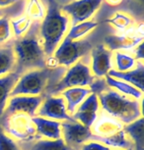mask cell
Masks as SVG:
<instances>
[{
  "instance_id": "cell-1",
  "label": "cell",
  "mask_w": 144,
  "mask_h": 150,
  "mask_svg": "<svg viewBox=\"0 0 144 150\" xmlns=\"http://www.w3.org/2000/svg\"><path fill=\"white\" fill-rule=\"evenodd\" d=\"M39 23L33 22L30 30L23 36L12 39L16 57L15 72L19 76L29 71L47 67V56L39 38Z\"/></svg>"
},
{
  "instance_id": "cell-2",
  "label": "cell",
  "mask_w": 144,
  "mask_h": 150,
  "mask_svg": "<svg viewBox=\"0 0 144 150\" xmlns=\"http://www.w3.org/2000/svg\"><path fill=\"white\" fill-rule=\"evenodd\" d=\"M60 8L56 0H47L46 16L39 23V38L47 58L52 56L69 30L70 20Z\"/></svg>"
},
{
  "instance_id": "cell-3",
  "label": "cell",
  "mask_w": 144,
  "mask_h": 150,
  "mask_svg": "<svg viewBox=\"0 0 144 150\" xmlns=\"http://www.w3.org/2000/svg\"><path fill=\"white\" fill-rule=\"evenodd\" d=\"M66 68L46 67L23 74L19 78L16 86L10 93V97L17 95L27 96H46L50 88H52L66 72Z\"/></svg>"
},
{
  "instance_id": "cell-4",
  "label": "cell",
  "mask_w": 144,
  "mask_h": 150,
  "mask_svg": "<svg viewBox=\"0 0 144 150\" xmlns=\"http://www.w3.org/2000/svg\"><path fill=\"white\" fill-rule=\"evenodd\" d=\"M103 111L123 125H128L142 117V100L130 98L110 87L98 95Z\"/></svg>"
},
{
  "instance_id": "cell-5",
  "label": "cell",
  "mask_w": 144,
  "mask_h": 150,
  "mask_svg": "<svg viewBox=\"0 0 144 150\" xmlns=\"http://www.w3.org/2000/svg\"><path fill=\"white\" fill-rule=\"evenodd\" d=\"M92 48L91 42L87 39L71 40L65 36L53 52L52 56L47 58V67H64L67 69L86 56Z\"/></svg>"
},
{
  "instance_id": "cell-6",
  "label": "cell",
  "mask_w": 144,
  "mask_h": 150,
  "mask_svg": "<svg viewBox=\"0 0 144 150\" xmlns=\"http://www.w3.org/2000/svg\"><path fill=\"white\" fill-rule=\"evenodd\" d=\"M0 127L17 142H27L39 138L32 117L24 113H14L0 117Z\"/></svg>"
},
{
  "instance_id": "cell-7",
  "label": "cell",
  "mask_w": 144,
  "mask_h": 150,
  "mask_svg": "<svg viewBox=\"0 0 144 150\" xmlns=\"http://www.w3.org/2000/svg\"><path fill=\"white\" fill-rule=\"evenodd\" d=\"M94 79L95 77L93 76L88 65L79 60L66 70L61 80L49 90L46 97L52 95H59L63 90L72 87H88Z\"/></svg>"
},
{
  "instance_id": "cell-8",
  "label": "cell",
  "mask_w": 144,
  "mask_h": 150,
  "mask_svg": "<svg viewBox=\"0 0 144 150\" xmlns=\"http://www.w3.org/2000/svg\"><path fill=\"white\" fill-rule=\"evenodd\" d=\"M104 0H75L61 6V11L70 17L72 26L89 21L99 10Z\"/></svg>"
},
{
  "instance_id": "cell-9",
  "label": "cell",
  "mask_w": 144,
  "mask_h": 150,
  "mask_svg": "<svg viewBox=\"0 0 144 150\" xmlns=\"http://www.w3.org/2000/svg\"><path fill=\"white\" fill-rule=\"evenodd\" d=\"M61 137L71 150H78L84 143L91 141V129L79 122L64 121L61 123Z\"/></svg>"
},
{
  "instance_id": "cell-10",
  "label": "cell",
  "mask_w": 144,
  "mask_h": 150,
  "mask_svg": "<svg viewBox=\"0 0 144 150\" xmlns=\"http://www.w3.org/2000/svg\"><path fill=\"white\" fill-rule=\"evenodd\" d=\"M36 116L57 122H75L72 116L67 113L65 100L61 95H52L44 98Z\"/></svg>"
},
{
  "instance_id": "cell-11",
  "label": "cell",
  "mask_w": 144,
  "mask_h": 150,
  "mask_svg": "<svg viewBox=\"0 0 144 150\" xmlns=\"http://www.w3.org/2000/svg\"><path fill=\"white\" fill-rule=\"evenodd\" d=\"M143 25L140 24L136 29H129L120 35H111L105 38V46L111 51L131 50L135 46L143 42Z\"/></svg>"
},
{
  "instance_id": "cell-12",
  "label": "cell",
  "mask_w": 144,
  "mask_h": 150,
  "mask_svg": "<svg viewBox=\"0 0 144 150\" xmlns=\"http://www.w3.org/2000/svg\"><path fill=\"white\" fill-rule=\"evenodd\" d=\"M123 127L125 125L121 122L103 111L99 114L97 120L91 128V141H97L101 143L104 139L114 137L115 134L121 132Z\"/></svg>"
},
{
  "instance_id": "cell-13",
  "label": "cell",
  "mask_w": 144,
  "mask_h": 150,
  "mask_svg": "<svg viewBox=\"0 0 144 150\" xmlns=\"http://www.w3.org/2000/svg\"><path fill=\"white\" fill-rule=\"evenodd\" d=\"M44 97L39 96L17 95L8 99V102L2 115H11L14 113H24L30 117H35L39 107L41 106ZM1 115V116H2Z\"/></svg>"
},
{
  "instance_id": "cell-14",
  "label": "cell",
  "mask_w": 144,
  "mask_h": 150,
  "mask_svg": "<svg viewBox=\"0 0 144 150\" xmlns=\"http://www.w3.org/2000/svg\"><path fill=\"white\" fill-rule=\"evenodd\" d=\"M91 72L96 78H105L112 70V51L104 44H99L91 49Z\"/></svg>"
},
{
  "instance_id": "cell-15",
  "label": "cell",
  "mask_w": 144,
  "mask_h": 150,
  "mask_svg": "<svg viewBox=\"0 0 144 150\" xmlns=\"http://www.w3.org/2000/svg\"><path fill=\"white\" fill-rule=\"evenodd\" d=\"M100 103L98 96L91 93L85 100L82 102L72 115L75 121L79 122L83 126L91 129L100 114Z\"/></svg>"
},
{
  "instance_id": "cell-16",
  "label": "cell",
  "mask_w": 144,
  "mask_h": 150,
  "mask_svg": "<svg viewBox=\"0 0 144 150\" xmlns=\"http://www.w3.org/2000/svg\"><path fill=\"white\" fill-rule=\"evenodd\" d=\"M32 121L36 127L37 135L39 138L46 139H59L61 137V123L35 116Z\"/></svg>"
},
{
  "instance_id": "cell-17",
  "label": "cell",
  "mask_w": 144,
  "mask_h": 150,
  "mask_svg": "<svg viewBox=\"0 0 144 150\" xmlns=\"http://www.w3.org/2000/svg\"><path fill=\"white\" fill-rule=\"evenodd\" d=\"M107 76L114 78L115 80L128 83L141 90V91H144V65L142 61H137L136 67L130 71H128V72H117V71L112 69L110 71Z\"/></svg>"
},
{
  "instance_id": "cell-18",
  "label": "cell",
  "mask_w": 144,
  "mask_h": 150,
  "mask_svg": "<svg viewBox=\"0 0 144 150\" xmlns=\"http://www.w3.org/2000/svg\"><path fill=\"white\" fill-rule=\"evenodd\" d=\"M91 90L89 87H72L63 90L60 93L65 100L66 110L69 115H73L78 106L83 102L88 96L91 94Z\"/></svg>"
},
{
  "instance_id": "cell-19",
  "label": "cell",
  "mask_w": 144,
  "mask_h": 150,
  "mask_svg": "<svg viewBox=\"0 0 144 150\" xmlns=\"http://www.w3.org/2000/svg\"><path fill=\"white\" fill-rule=\"evenodd\" d=\"M22 150H71L64 143L62 138L59 139H46L36 138L27 142H18Z\"/></svg>"
},
{
  "instance_id": "cell-20",
  "label": "cell",
  "mask_w": 144,
  "mask_h": 150,
  "mask_svg": "<svg viewBox=\"0 0 144 150\" xmlns=\"http://www.w3.org/2000/svg\"><path fill=\"white\" fill-rule=\"evenodd\" d=\"M16 57L12 40L0 46V77H4L15 71Z\"/></svg>"
},
{
  "instance_id": "cell-21",
  "label": "cell",
  "mask_w": 144,
  "mask_h": 150,
  "mask_svg": "<svg viewBox=\"0 0 144 150\" xmlns=\"http://www.w3.org/2000/svg\"><path fill=\"white\" fill-rule=\"evenodd\" d=\"M20 77L21 76L15 72L8 74L4 77H0V117L6 108L8 99L10 98V93L16 86Z\"/></svg>"
},
{
  "instance_id": "cell-22",
  "label": "cell",
  "mask_w": 144,
  "mask_h": 150,
  "mask_svg": "<svg viewBox=\"0 0 144 150\" xmlns=\"http://www.w3.org/2000/svg\"><path fill=\"white\" fill-rule=\"evenodd\" d=\"M143 125L144 121L141 117L130 124L125 125L123 127V131L133 144L134 150H144Z\"/></svg>"
},
{
  "instance_id": "cell-23",
  "label": "cell",
  "mask_w": 144,
  "mask_h": 150,
  "mask_svg": "<svg viewBox=\"0 0 144 150\" xmlns=\"http://www.w3.org/2000/svg\"><path fill=\"white\" fill-rule=\"evenodd\" d=\"M106 83L109 86V87H111L112 89L115 90V91L121 93L123 95H126L130 98L136 99V100H142L143 98V91H141L138 88H136L135 86H131L128 83H125L123 81H118L115 80L114 78H111L109 76L105 77Z\"/></svg>"
},
{
  "instance_id": "cell-24",
  "label": "cell",
  "mask_w": 144,
  "mask_h": 150,
  "mask_svg": "<svg viewBox=\"0 0 144 150\" xmlns=\"http://www.w3.org/2000/svg\"><path fill=\"white\" fill-rule=\"evenodd\" d=\"M98 26L99 23L94 21H86L80 23V24L74 25V26L70 28L65 36L69 39H71V40H80L82 38L87 35Z\"/></svg>"
},
{
  "instance_id": "cell-25",
  "label": "cell",
  "mask_w": 144,
  "mask_h": 150,
  "mask_svg": "<svg viewBox=\"0 0 144 150\" xmlns=\"http://www.w3.org/2000/svg\"><path fill=\"white\" fill-rule=\"evenodd\" d=\"M115 69L117 72H128L136 67L137 61L130 54H126L123 51H117L112 56Z\"/></svg>"
},
{
  "instance_id": "cell-26",
  "label": "cell",
  "mask_w": 144,
  "mask_h": 150,
  "mask_svg": "<svg viewBox=\"0 0 144 150\" xmlns=\"http://www.w3.org/2000/svg\"><path fill=\"white\" fill-rule=\"evenodd\" d=\"M46 8L41 0H27L25 15L32 22H41L46 16Z\"/></svg>"
},
{
  "instance_id": "cell-27",
  "label": "cell",
  "mask_w": 144,
  "mask_h": 150,
  "mask_svg": "<svg viewBox=\"0 0 144 150\" xmlns=\"http://www.w3.org/2000/svg\"><path fill=\"white\" fill-rule=\"evenodd\" d=\"M106 23L112 25L115 29H117L120 30V32L123 33L129 29H131L134 24V21L130 16L125 15V13L117 12L110 19H107Z\"/></svg>"
},
{
  "instance_id": "cell-28",
  "label": "cell",
  "mask_w": 144,
  "mask_h": 150,
  "mask_svg": "<svg viewBox=\"0 0 144 150\" xmlns=\"http://www.w3.org/2000/svg\"><path fill=\"white\" fill-rule=\"evenodd\" d=\"M33 22L26 15H23L19 18L13 19L10 21V27L12 30V35L15 38L23 36L30 30Z\"/></svg>"
},
{
  "instance_id": "cell-29",
  "label": "cell",
  "mask_w": 144,
  "mask_h": 150,
  "mask_svg": "<svg viewBox=\"0 0 144 150\" xmlns=\"http://www.w3.org/2000/svg\"><path fill=\"white\" fill-rule=\"evenodd\" d=\"M12 35L9 19L5 16L0 17V46L10 41Z\"/></svg>"
},
{
  "instance_id": "cell-30",
  "label": "cell",
  "mask_w": 144,
  "mask_h": 150,
  "mask_svg": "<svg viewBox=\"0 0 144 150\" xmlns=\"http://www.w3.org/2000/svg\"><path fill=\"white\" fill-rule=\"evenodd\" d=\"M0 150H22L18 142L10 137L0 127Z\"/></svg>"
},
{
  "instance_id": "cell-31",
  "label": "cell",
  "mask_w": 144,
  "mask_h": 150,
  "mask_svg": "<svg viewBox=\"0 0 144 150\" xmlns=\"http://www.w3.org/2000/svg\"><path fill=\"white\" fill-rule=\"evenodd\" d=\"M88 87L90 88V90H91V92L93 94H95L97 96L110 88L109 86L106 83L105 78H96V77Z\"/></svg>"
},
{
  "instance_id": "cell-32",
  "label": "cell",
  "mask_w": 144,
  "mask_h": 150,
  "mask_svg": "<svg viewBox=\"0 0 144 150\" xmlns=\"http://www.w3.org/2000/svg\"><path fill=\"white\" fill-rule=\"evenodd\" d=\"M109 146L103 143L97 142V141H88L84 143L78 150H110Z\"/></svg>"
},
{
  "instance_id": "cell-33",
  "label": "cell",
  "mask_w": 144,
  "mask_h": 150,
  "mask_svg": "<svg viewBox=\"0 0 144 150\" xmlns=\"http://www.w3.org/2000/svg\"><path fill=\"white\" fill-rule=\"evenodd\" d=\"M132 50V54H133V57L136 61H143V58H144V53H143V42H141L135 46Z\"/></svg>"
},
{
  "instance_id": "cell-34",
  "label": "cell",
  "mask_w": 144,
  "mask_h": 150,
  "mask_svg": "<svg viewBox=\"0 0 144 150\" xmlns=\"http://www.w3.org/2000/svg\"><path fill=\"white\" fill-rule=\"evenodd\" d=\"M19 2V0H0V9H4Z\"/></svg>"
},
{
  "instance_id": "cell-35",
  "label": "cell",
  "mask_w": 144,
  "mask_h": 150,
  "mask_svg": "<svg viewBox=\"0 0 144 150\" xmlns=\"http://www.w3.org/2000/svg\"><path fill=\"white\" fill-rule=\"evenodd\" d=\"M105 1L110 6H120V4L125 2V0H105Z\"/></svg>"
},
{
  "instance_id": "cell-36",
  "label": "cell",
  "mask_w": 144,
  "mask_h": 150,
  "mask_svg": "<svg viewBox=\"0 0 144 150\" xmlns=\"http://www.w3.org/2000/svg\"><path fill=\"white\" fill-rule=\"evenodd\" d=\"M4 13H5V11L3 9H0V17H3Z\"/></svg>"
},
{
  "instance_id": "cell-37",
  "label": "cell",
  "mask_w": 144,
  "mask_h": 150,
  "mask_svg": "<svg viewBox=\"0 0 144 150\" xmlns=\"http://www.w3.org/2000/svg\"><path fill=\"white\" fill-rule=\"evenodd\" d=\"M136 1H138V2H140V3H142V1H143V0H136Z\"/></svg>"
},
{
  "instance_id": "cell-38",
  "label": "cell",
  "mask_w": 144,
  "mask_h": 150,
  "mask_svg": "<svg viewBox=\"0 0 144 150\" xmlns=\"http://www.w3.org/2000/svg\"><path fill=\"white\" fill-rule=\"evenodd\" d=\"M110 150H123V149H110Z\"/></svg>"
}]
</instances>
